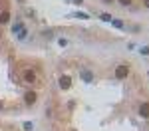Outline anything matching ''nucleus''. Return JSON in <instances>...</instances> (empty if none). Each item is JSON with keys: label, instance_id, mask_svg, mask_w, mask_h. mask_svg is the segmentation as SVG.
I'll list each match as a JSON object with an SVG mask.
<instances>
[{"label": "nucleus", "instance_id": "nucleus-1", "mask_svg": "<svg viewBox=\"0 0 149 131\" xmlns=\"http://www.w3.org/2000/svg\"><path fill=\"white\" fill-rule=\"evenodd\" d=\"M127 73H129V66H125V64H121V66L115 68V78H117V80L127 78Z\"/></svg>", "mask_w": 149, "mask_h": 131}, {"label": "nucleus", "instance_id": "nucleus-2", "mask_svg": "<svg viewBox=\"0 0 149 131\" xmlns=\"http://www.w3.org/2000/svg\"><path fill=\"white\" fill-rule=\"evenodd\" d=\"M36 99H38V95H36L34 91H26V94H24V103H26V105H34Z\"/></svg>", "mask_w": 149, "mask_h": 131}, {"label": "nucleus", "instance_id": "nucleus-3", "mask_svg": "<svg viewBox=\"0 0 149 131\" xmlns=\"http://www.w3.org/2000/svg\"><path fill=\"white\" fill-rule=\"evenodd\" d=\"M22 80L26 83H34L36 82V73L32 70H24V73H22Z\"/></svg>", "mask_w": 149, "mask_h": 131}, {"label": "nucleus", "instance_id": "nucleus-4", "mask_svg": "<svg viewBox=\"0 0 149 131\" xmlns=\"http://www.w3.org/2000/svg\"><path fill=\"white\" fill-rule=\"evenodd\" d=\"M80 76H81V80H84L86 83H92V82H93V73H92L90 70H81Z\"/></svg>", "mask_w": 149, "mask_h": 131}, {"label": "nucleus", "instance_id": "nucleus-5", "mask_svg": "<svg viewBox=\"0 0 149 131\" xmlns=\"http://www.w3.org/2000/svg\"><path fill=\"white\" fill-rule=\"evenodd\" d=\"M70 85H72L70 76H62V78H60V87H62V89H70Z\"/></svg>", "mask_w": 149, "mask_h": 131}, {"label": "nucleus", "instance_id": "nucleus-6", "mask_svg": "<svg viewBox=\"0 0 149 131\" xmlns=\"http://www.w3.org/2000/svg\"><path fill=\"white\" fill-rule=\"evenodd\" d=\"M139 115L143 119H149V103L145 101V103H141V107H139Z\"/></svg>", "mask_w": 149, "mask_h": 131}, {"label": "nucleus", "instance_id": "nucleus-7", "mask_svg": "<svg viewBox=\"0 0 149 131\" xmlns=\"http://www.w3.org/2000/svg\"><path fill=\"white\" fill-rule=\"evenodd\" d=\"M8 20H10V12H8V10L0 12V24H6Z\"/></svg>", "mask_w": 149, "mask_h": 131}, {"label": "nucleus", "instance_id": "nucleus-8", "mask_svg": "<svg viewBox=\"0 0 149 131\" xmlns=\"http://www.w3.org/2000/svg\"><path fill=\"white\" fill-rule=\"evenodd\" d=\"M22 30H24V26H22L20 22H18V24H14V28H12V32H14V34H16V32H22Z\"/></svg>", "mask_w": 149, "mask_h": 131}, {"label": "nucleus", "instance_id": "nucleus-9", "mask_svg": "<svg viewBox=\"0 0 149 131\" xmlns=\"http://www.w3.org/2000/svg\"><path fill=\"white\" fill-rule=\"evenodd\" d=\"M100 18H102L103 22H111V20H113V18H111V14H102Z\"/></svg>", "mask_w": 149, "mask_h": 131}, {"label": "nucleus", "instance_id": "nucleus-10", "mask_svg": "<svg viewBox=\"0 0 149 131\" xmlns=\"http://www.w3.org/2000/svg\"><path fill=\"white\" fill-rule=\"evenodd\" d=\"M111 24H113L115 28H123V22L121 20H111Z\"/></svg>", "mask_w": 149, "mask_h": 131}, {"label": "nucleus", "instance_id": "nucleus-11", "mask_svg": "<svg viewBox=\"0 0 149 131\" xmlns=\"http://www.w3.org/2000/svg\"><path fill=\"white\" fill-rule=\"evenodd\" d=\"M139 52H141V54H143V56H149V46L141 48V50H139Z\"/></svg>", "mask_w": 149, "mask_h": 131}, {"label": "nucleus", "instance_id": "nucleus-12", "mask_svg": "<svg viewBox=\"0 0 149 131\" xmlns=\"http://www.w3.org/2000/svg\"><path fill=\"white\" fill-rule=\"evenodd\" d=\"M76 18H81V20H86V18H88V14H84V12H78V14H76Z\"/></svg>", "mask_w": 149, "mask_h": 131}, {"label": "nucleus", "instance_id": "nucleus-13", "mask_svg": "<svg viewBox=\"0 0 149 131\" xmlns=\"http://www.w3.org/2000/svg\"><path fill=\"white\" fill-rule=\"evenodd\" d=\"M24 129H26V131H32V123H30V121H26V123H24Z\"/></svg>", "mask_w": 149, "mask_h": 131}, {"label": "nucleus", "instance_id": "nucleus-14", "mask_svg": "<svg viewBox=\"0 0 149 131\" xmlns=\"http://www.w3.org/2000/svg\"><path fill=\"white\" fill-rule=\"evenodd\" d=\"M58 42H60V46H68V40H66V38H60Z\"/></svg>", "mask_w": 149, "mask_h": 131}, {"label": "nucleus", "instance_id": "nucleus-15", "mask_svg": "<svg viewBox=\"0 0 149 131\" xmlns=\"http://www.w3.org/2000/svg\"><path fill=\"white\" fill-rule=\"evenodd\" d=\"M117 2H119V4H123V6H129V4H131V0H117Z\"/></svg>", "mask_w": 149, "mask_h": 131}, {"label": "nucleus", "instance_id": "nucleus-16", "mask_svg": "<svg viewBox=\"0 0 149 131\" xmlns=\"http://www.w3.org/2000/svg\"><path fill=\"white\" fill-rule=\"evenodd\" d=\"M111 2H113V0H103V4H111Z\"/></svg>", "mask_w": 149, "mask_h": 131}, {"label": "nucleus", "instance_id": "nucleus-17", "mask_svg": "<svg viewBox=\"0 0 149 131\" xmlns=\"http://www.w3.org/2000/svg\"><path fill=\"white\" fill-rule=\"evenodd\" d=\"M81 2H84V0H74V4H81Z\"/></svg>", "mask_w": 149, "mask_h": 131}, {"label": "nucleus", "instance_id": "nucleus-18", "mask_svg": "<svg viewBox=\"0 0 149 131\" xmlns=\"http://www.w3.org/2000/svg\"><path fill=\"white\" fill-rule=\"evenodd\" d=\"M143 2H145V6H147V8H149V0H143Z\"/></svg>", "mask_w": 149, "mask_h": 131}, {"label": "nucleus", "instance_id": "nucleus-19", "mask_svg": "<svg viewBox=\"0 0 149 131\" xmlns=\"http://www.w3.org/2000/svg\"><path fill=\"white\" fill-rule=\"evenodd\" d=\"M2 107H4V105H2V101H0V109H2Z\"/></svg>", "mask_w": 149, "mask_h": 131}, {"label": "nucleus", "instance_id": "nucleus-20", "mask_svg": "<svg viewBox=\"0 0 149 131\" xmlns=\"http://www.w3.org/2000/svg\"><path fill=\"white\" fill-rule=\"evenodd\" d=\"M0 36H2V32H0Z\"/></svg>", "mask_w": 149, "mask_h": 131}]
</instances>
